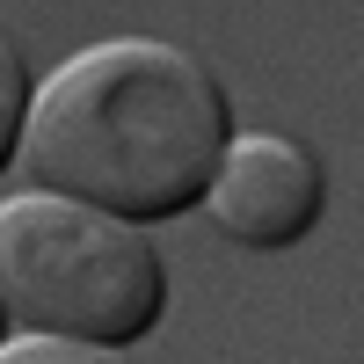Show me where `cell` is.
<instances>
[{
	"mask_svg": "<svg viewBox=\"0 0 364 364\" xmlns=\"http://www.w3.org/2000/svg\"><path fill=\"white\" fill-rule=\"evenodd\" d=\"M233 139L211 66L161 37H109L37 80L22 132V182L102 204L132 226L190 211Z\"/></svg>",
	"mask_w": 364,
	"mask_h": 364,
	"instance_id": "obj_1",
	"label": "cell"
},
{
	"mask_svg": "<svg viewBox=\"0 0 364 364\" xmlns=\"http://www.w3.org/2000/svg\"><path fill=\"white\" fill-rule=\"evenodd\" d=\"M0 291L8 321L87 350H124L168 306V269L132 219L102 204L15 190L0 204Z\"/></svg>",
	"mask_w": 364,
	"mask_h": 364,
	"instance_id": "obj_2",
	"label": "cell"
},
{
	"mask_svg": "<svg viewBox=\"0 0 364 364\" xmlns=\"http://www.w3.org/2000/svg\"><path fill=\"white\" fill-rule=\"evenodd\" d=\"M211 219L240 248H291L306 240L328 204V168L306 139L291 132H233L219 168H211Z\"/></svg>",
	"mask_w": 364,
	"mask_h": 364,
	"instance_id": "obj_3",
	"label": "cell"
},
{
	"mask_svg": "<svg viewBox=\"0 0 364 364\" xmlns=\"http://www.w3.org/2000/svg\"><path fill=\"white\" fill-rule=\"evenodd\" d=\"M29 109H37V87H29V66H22V51L8 44V29H0V161H15V154H22Z\"/></svg>",
	"mask_w": 364,
	"mask_h": 364,
	"instance_id": "obj_4",
	"label": "cell"
}]
</instances>
